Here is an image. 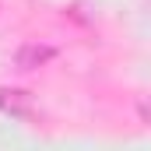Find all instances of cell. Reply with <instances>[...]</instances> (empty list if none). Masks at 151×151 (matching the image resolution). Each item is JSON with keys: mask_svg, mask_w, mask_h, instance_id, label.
<instances>
[{"mask_svg": "<svg viewBox=\"0 0 151 151\" xmlns=\"http://www.w3.org/2000/svg\"><path fill=\"white\" fill-rule=\"evenodd\" d=\"M49 56H53L49 46H25V49L18 53V67H21V70H32V67H39V63L49 60Z\"/></svg>", "mask_w": 151, "mask_h": 151, "instance_id": "obj_1", "label": "cell"}]
</instances>
